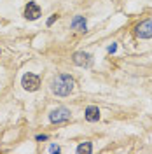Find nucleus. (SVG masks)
I'll return each instance as SVG.
<instances>
[{
  "mask_svg": "<svg viewBox=\"0 0 152 154\" xmlns=\"http://www.w3.org/2000/svg\"><path fill=\"white\" fill-rule=\"evenodd\" d=\"M75 88V81L68 74H61V75H56L53 81H51V91L58 96H67L74 91Z\"/></svg>",
  "mask_w": 152,
  "mask_h": 154,
  "instance_id": "f257e3e1",
  "label": "nucleus"
},
{
  "mask_svg": "<svg viewBox=\"0 0 152 154\" xmlns=\"http://www.w3.org/2000/svg\"><path fill=\"white\" fill-rule=\"evenodd\" d=\"M70 117H72L70 110L65 109V107H59V109H54V110L49 114V121L58 125V123H67V121H70Z\"/></svg>",
  "mask_w": 152,
  "mask_h": 154,
  "instance_id": "f03ea898",
  "label": "nucleus"
},
{
  "mask_svg": "<svg viewBox=\"0 0 152 154\" xmlns=\"http://www.w3.org/2000/svg\"><path fill=\"white\" fill-rule=\"evenodd\" d=\"M21 86L25 88L26 91H37L38 86H40V77L28 72V74H25L23 79H21Z\"/></svg>",
  "mask_w": 152,
  "mask_h": 154,
  "instance_id": "7ed1b4c3",
  "label": "nucleus"
},
{
  "mask_svg": "<svg viewBox=\"0 0 152 154\" xmlns=\"http://www.w3.org/2000/svg\"><path fill=\"white\" fill-rule=\"evenodd\" d=\"M135 35L138 38H150L152 37V21H142L136 28H135Z\"/></svg>",
  "mask_w": 152,
  "mask_h": 154,
  "instance_id": "20e7f679",
  "label": "nucleus"
},
{
  "mask_svg": "<svg viewBox=\"0 0 152 154\" xmlns=\"http://www.w3.org/2000/svg\"><path fill=\"white\" fill-rule=\"evenodd\" d=\"M72 60H74V63L77 67H89L93 63V56L89 53H84V51H77Z\"/></svg>",
  "mask_w": 152,
  "mask_h": 154,
  "instance_id": "39448f33",
  "label": "nucleus"
},
{
  "mask_svg": "<svg viewBox=\"0 0 152 154\" xmlns=\"http://www.w3.org/2000/svg\"><path fill=\"white\" fill-rule=\"evenodd\" d=\"M40 16V7H38L37 2H28V5L25 7V18L28 19V21H35L38 19Z\"/></svg>",
  "mask_w": 152,
  "mask_h": 154,
  "instance_id": "423d86ee",
  "label": "nucleus"
},
{
  "mask_svg": "<svg viewBox=\"0 0 152 154\" xmlns=\"http://www.w3.org/2000/svg\"><path fill=\"white\" fill-rule=\"evenodd\" d=\"M86 119L89 121V123H95L100 119V109L96 105H89L86 109Z\"/></svg>",
  "mask_w": 152,
  "mask_h": 154,
  "instance_id": "0eeeda50",
  "label": "nucleus"
},
{
  "mask_svg": "<svg viewBox=\"0 0 152 154\" xmlns=\"http://www.w3.org/2000/svg\"><path fill=\"white\" fill-rule=\"evenodd\" d=\"M72 28L74 30H79V32H86V19L84 16H75V18L72 19Z\"/></svg>",
  "mask_w": 152,
  "mask_h": 154,
  "instance_id": "6e6552de",
  "label": "nucleus"
},
{
  "mask_svg": "<svg viewBox=\"0 0 152 154\" xmlns=\"http://www.w3.org/2000/svg\"><path fill=\"white\" fill-rule=\"evenodd\" d=\"M77 152L79 154H91L93 152V145H91V142H82V144H79Z\"/></svg>",
  "mask_w": 152,
  "mask_h": 154,
  "instance_id": "1a4fd4ad",
  "label": "nucleus"
},
{
  "mask_svg": "<svg viewBox=\"0 0 152 154\" xmlns=\"http://www.w3.org/2000/svg\"><path fill=\"white\" fill-rule=\"evenodd\" d=\"M56 19H58V14H53V16H51V18L47 19V26H51V25H53V23H54Z\"/></svg>",
  "mask_w": 152,
  "mask_h": 154,
  "instance_id": "9d476101",
  "label": "nucleus"
},
{
  "mask_svg": "<svg viewBox=\"0 0 152 154\" xmlns=\"http://www.w3.org/2000/svg\"><path fill=\"white\" fill-rule=\"evenodd\" d=\"M49 152H59V147L54 145V144H51L49 145Z\"/></svg>",
  "mask_w": 152,
  "mask_h": 154,
  "instance_id": "9b49d317",
  "label": "nucleus"
},
{
  "mask_svg": "<svg viewBox=\"0 0 152 154\" xmlns=\"http://www.w3.org/2000/svg\"><path fill=\"white\" fill-rule=\"evenodd\" d=\"M115 49H117V44H112V46H108V49H107V51H108L110 54H114V53H115Z\"/></svg>",
  "mask_w": 152,
  "mask_h": 154,
  "instance_id": "f8f14e48",
  "label": "nucleus"
},
{
  "mask_svg": "<svg viewBox=\"0 0 152 154\" xmlns=\"http://www.w3.org/2000/svg\"><path fill=\"white\" fill-rule=\"evenodd\" d=\"M37 140L42 142V140H47V135H37Z\"/></svg>",
  "mask_w": 152,
  "mask_h": 154,
  "instance_id": "ddd939ff",
  "label": "nucleus"
}]
</instances>
